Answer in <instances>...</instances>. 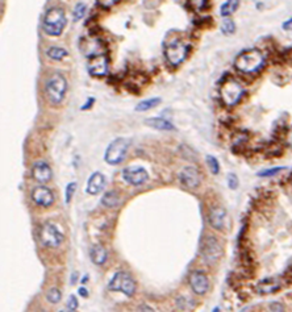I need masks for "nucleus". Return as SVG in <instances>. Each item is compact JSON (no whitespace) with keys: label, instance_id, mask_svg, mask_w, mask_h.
I'll use <instances>...</instances> for the list:
<instances>
[{"label":"nucleus","instance_id":"27","mask_svg":"<svg viewBox=\"0 0 292 312\" xmlns=\"http://www.w3.org/2000/svg\"><path fill=\"white\" fill-rule=\"evenodd\" d=\"M221 31H223V33H225V35H232L233 32L236 31V25H234V22H233L230 19H227V20H224V22L221 24Z\"/></svg>","mask_w":292,"mask_h":312},{"label":"nucleus","instance_id":"36","mask_svg":"<svg viewBox=\"0 0 292 312\" xmlns=\"http://www.w3.org/2000/svg\"><path fill=\"white\" fill-rule=\"evenodd\" d=\"M119 3L117 0H113V1H98V4H102V5H113Z\"/></svg>","mask_w":292,"mask_h":312},{"label":"nucleus","instance_id":"11","mask_svg":"<svg viewBox=\"0 0 292 312\" xmlns=\"http://www.w3.org/2000/svg\"><path fill=\"white\" fill-rule=\"evenodd\" d=\"M87 67L92 77H104L108 73V58L103 54H94L88 58Z\"/></svg>","mask_w":292,"mask_h":312},{"label":"nucleus","instance_id":"33","mask_svg":"<svg viewBox=\"0 0 292 312\" xmlns=\"http://www.w3.org/2000/svg\"><path fill=\"white\" fill-rule=\"evenodd\" d=\"M270 311L271 312H284V307L278 302H274V303L270 304Z\"/></svg>","mask_w":292,"mask_h":312},{"label":"nucleus","instance_id":"15","mask_svg":"<svg viewBox=\"0 0 292 312\" xmlns=\"http://www.w3.org/2000/svg\"><path fill=\"white\" fill-rule=\"evenodd\" d=\"M32 175L40 183H46L52 179V169L43 161H37L32 167Z\"/></svg>","mask_w":292,"mask_h":312},{"label":"nucleus","instance_id":"37","mask_svg":"<svg viewBox=\"0 0 292 312\" xmlns=\"http://www.w3.org/2000/svg\"><path fill=\"white\" fill-rule=\"evenodd\" d=\"M140 312H154V311H153L150 307H147V306H145V304H144V306H141V307H140Z\"/></svg>","mask_w":292,"mask_h":312},{"label":"nucleus","instance_id":"25","mask_svg":"<svg viewBox=\"0 0 292 312\" xmlns=\"http://www.w3.org/2000/svg\"><path fill=\"white\" fill-rule=\"evenodd\" d=\"M61 298H62V294H61V291L57 287H53L46 292V299L53 304L60 303Z\"/></svg>","mask_w":292,"mask_h":312},{"label":"nucleus","instance_id":"26","mask_svg":"<svg viewBox=\"0 0 292 312\" xmlns=\"http://www.w3.org/2000/svg\"><path fill=\"white\" fill-rule=\"evenodd\" d=\"M86 11H87V5L86 3H77L75 5V8H74V20H79V19H82L84 15H86Z\"/></svg>","mask_w":292,"mask_h":312},{"label":"nucleus","instance_id":"30","mask_svg":"<svg viewBox=\"0 0 292 312\" xmlns=\"http://www.w3.org/2000/svg\"><path fill=\"white\" fill-rule=\"evenodd\" d=\"M75 188H77V183L71 182L67 185L66 187V203H70V200L73 198V194L75 192Z\"/></svg>","mask_w":292,"mask_h":312},{"label":"nucleus","instance_id":"14","mask_svg":"<svg viewBox=\"0 0 292 312\" xmlns=\"http://www.w3.org/2000/svg\"><path fill=\"white\" fill-rule=\"evenodd\" d=\"M181 182L187 188H196L200 185V173H199V170L196 167H193V166L185 167L181 173Z\"/></svg>","mask_w":292,"mask_h":312},{"label":"nucleus","instance_id":"34","mask_svg":"<svg viewBox=\"0 0 292 312\" xmlns=\"http://www.w3.org/2000/svg\"><path fill=\"white\" fill-rule=\"evenodd\" d=\"M283 29H286V31H291V29H292V19H290L288 21L284 22Z\"/></svg>","mask_w":292,"mask_h":312},{"label":"nucleus","instance_id":"2","mask_svg":"<svg viewBox=\"0 0 292 312\" xmlns=\"http://www.w3.org/2000/svg\"><path fill=\"white\" fill-rule=\"evenodd\" d=\"M43 31L46 32L49 36L58 37L63 32L64 25H66V15L64 11L61 7H53L47 9L43 18Z\"/></svg>","mask_w":292,"mask_h":312},{"label":"nucleus","instance_id":"7","mask_svg":"<svg viewBox=\"0 0 292 312\" xmlns=\"http://www.w3.org/2000/svg\"><path fill=\"white\" fill-rule=\"evenodd\" d=\"M40 241L43 247L46 248H58L63 241V236L61 233L58 228L52 223H45L43 226H41L39 232Z\"/></svg>","mask_w":292,"mask_h":312},{"label":"nucleus","instance_id":"9","mask_svg":"<svg viewBox=\"0 0 292 312\" xmlns=\"http://www.w3.org/2000/svg\"><path fill=\"white\" fill-rule=\"evenodd\" d=\"M200 253H202L203 258L207 262H215V261L219 260V257L223 253L219 240L216 239L215 236H212V234H207L202 241Z\"/></svg>","mask_w":292,"mask_h":312},{"label":"nucleus","instance_id":"13","mask_svg":"<svg viewBox=\"0 0 292 312\" xmlns=\"http://www.w3.org/2000/svg\"><path fill=\"white\" fill-rule=\"evenodd\" d=\"M32 199H33V202L36 204H39V206L49 207L54 202V195H53V192L47 187L37 186L32 191Z\"/></svg>","mask_w":292,"mask_h":312},{"label":"nucleus","instance_id":"17","mask_svg":"<svg viewBox=\"0 0 292 312\" xmlns=\"http://www.w3.org/2000/svg\"><path fill=\"white\" fill-rule=\"evenodd\" d=\"M225 217H227V211L223 207H213L209 211V223L210 226L213 227L215 229H223L225 226Z\"/></svg>","mask_w":292,"mask_h":312},{"label":"nucleus","instance_id":"29","mask_svg":"<svg viewBox=\"0 0 292 312\" xmlns=\"http://www.w3.org/2000/svg\"><path fill=\"white\" fill-rule=\"evenodd\" d=\"M282 170H284V167H282V166H279V167H272V169L263 170V171H261V173H258V175H259V177H272V175H275L276 173H279V171H282Z\"/></svg>","mask_w":292,"mask_h":312},{"label":"nucleus","instance_id":"8","mask_svg":"<svg viewBox=\"0 0 292 312\" xmlns=\"http://www.w3.org/2000/svg\"><path fill=\"white\" fill-rule=\"evenodd\" d=\"M187 56V46L181 40H174L165 46V57L171 66L181 65Z\"/></svg>","mask_w":292,"mask_h":312},{"label":"nucleus","instance_id":"22","mask_svg":"<svg viewBox=\"0 0 292 312\" xmlns=\"http://www.w3.org/2000/svg\"><path fill=\"white\" fill-rule=\"evenodd\" d=\"M159 103H161V99H159V98H150V99L142 100V102H140V103L136 105V111H138V112L147 111V109L157 107Z\"/></svg>","mask_w":292,"mask_h":312},{"label":"nucleus","instance_id":"39","mask_svg":"<svg viewBox=\"0 0 292 312\" xmlns=\"http://www.w3.org/2000/svg\"><path fill=\"white\" fill-rule=\"evenodd\" d=\"M78 292H79V295H82V296H84V298L87 296V291H86V289H84V287H81V289L78 290Z\"/></svg>","mask_w":292,"mask_h":312},{"label":"nucleus","instance_id":"31","mask_svg":"<svg viewBox=\"0 0 292 312\" xmlns=\"http://www.w3.org/2000/svg\"><path fill=\"white\" fill-rule=\"evenodd\" d=\"M228 186L229 188H232V190H236L237 187H238V178H237L236 174H228Z\"/></svg>","mask_w":292,"mask_h":312},{"label":"nucleus","instance_id":"24","mask_svg":"<svg viewBox=\"0 0 292 312\" xmlns=\"http://www.w3.org/2000/svg\"><path fill=\"white\" fill-rule=\"evenodd\" d=\"M238 1L236 0H229V1H225L223 5H221V8H220V13H221V16L224 18H227L229 15H232L237 8H238Z\"/></svg>","mask_w":292,"mask_h":312},{"label":"nucleus","instance_id":"1","mask_svg":"<svg viewBox=\"0 0 292 312\" xmlns=\"http://www.w3.org/2000/svg\"><path fill=\"white\" fill-rule=\"evenodd\" d=\"M263 65H265V56L258 49H249L242 52L238 54L234 61V67L244 74L257 73L258 70L262 69Z\"/></svg>","mask_w":292,"mask_h":312},{"label":"nucleus","instance_id":"5","mask_svg":"<svg viewBox=\"0 0 292 312\" xmlns=\"http://www.w3.org/2000/svg\"><path fill=\"white\" fill-rule=\"evenodd\" d=\"M108 289L111 291H121L123 294L126 296H133L136 292V283H134L133 278L130 277L128 273L125 271H117L113 277H112Z\"/></svg>","mask_w":292,"mask_h":312},{"label":"nucleus","instance_id":"19","mask_svg":"<svg viewBox=\"0 0 292 312\" xmlns=\"http://www.w3.org/2000/svg\"><path fill=\"white\" fill-rule=\"evenodd\" d=\"M91 260L95 265H103L107 261V251L102 245H95L91 249Z\"/></svg>","mask_w":292,"mask_h":312},{"label":"nucleus","instance_id":"28","mask_svg":"<svg viewBox=\"0 0 292 312\" xmlns=\"http://www.w3.org/2000/svg\"><path fill=\"white\" fill-rule=\"evenodd\" d=\"M207 164H208V166H209L212 174H219L220 166H219V162H217V160H216L215 157L207 156Z\"/></svg>","mask_w":292,"mask_h":312},{"label":"nucleus","instance_id":"21","mask_svg":"<svg viewBox=\"0 0 292 312\" xmlns=\"http://www.w3.org/2000/svg\"><path fill=\"white\" fill-rule=\"evenodd\" d=\"M102 203L105 207H117L120 204V195L117 194L116 191H108L102 198Z\"/></svg>","mask_w":292,"mask_h":312},{"label":"nucleus","instance_id":"16","mask_svg":"<svg viewBox=\"0 0 292 312\" xmlns=\"http://www.w3.org/2000/svg\"><path fill=\"white\" fill-rule=\"evenodd\" d=\"M104 186H105V177L99 171H96V173L91 175L88 182H87L86 192L91 194V195H96V194H99L100 191L103 190Z\"/></svg>","mask_w":292,"mask_h":312},{"label":"nucleus","instance_id":"23","mask_svg":"<svg viewBox=\"0 0 292 312\" xmlns=\"http://www.w3.org/2000/svg\"><path fill=\"white\" fill-rule=\"evenodd\" d=\"M46 54L49 56V58H52L54 61H61V60H63L64 57L67 56V52L63 48H60V46H52V48L47 49Z\"/></svg>","mask_w":292,"mask_h":312},{"label":"nucleus","instance_id":"32","mask_svg":"<svg viewBox=\"0 0 292 312\" xmlns=\"http://www.w3.org/2000/svg\"><path fill=\"white\" fill-rule=\"evenodd\" d=\"M78 306H79V303H78V299L75 298V295H71L69 300H67V308L71 312H75L78 310Z\"/></svg>","mask_w":292,"mask_h":312},{"label":"nucleus","instance_id":"40","mask_svg":"<svg viewBox=\"0 0 292 312\" xmlns=\"http://www.w3.org/2000/svg\"><path fill=\"white\" fill-rule=\"evenodd\" d=\"M213 312H219V308H215V310H213Z\"/></svg>","mask_w":292,"mask_h":312},{"label":"nucleus","instance_id":"20","mask_svg":"<svg viewBox=\"0 0 292 312\" xmlns=\"http://www.w3.org/2000/svg\"><path fill=\"white\" fill-rule=\"evenodd\" d=\"M279 289V283L275 281V279H265L262 281L257 287L258 292L261 294H271Z\"/></svg>","mask_w":292,"mask_h":312},{"label":"nucleus","instance_id":"3","mask_svg":"<svg viewBox=\"0 0 292 312\" xmlns=\"http://www.w3.org/2000/svg\"><path fill=\"white\" fill-rule=\"evenodd\" d=\"M67 91V82L62 74H53L45 86L47 99L53 104H60Z\"/></svg>","mask_w":292,"mask_h":312},{"label":"nucleus","instance_id":"4","mask_svg":"<svg viewBox=\"0 0 292 312\" xmlns=\"http://www.w3.org/2000/svg\"><path fill=\"white\" fill-rule=\"evenodd\" d=\"M244 95V88L236 79L229 78L223 83L220 88V96L227 105H234L240 102V99Z\"/></svg>","mask_w":292,"mask_h":312},{"label":"nucleus","instance_id":"38","mask_svg":"<svg viewBox=\"0 0 292 312\" xmlns=\"http://www.w3.org/2000/svg\"><path fill=\"white\" fill-rule=\"evenodd\" d=\"M287 143L292 146V129L287 132Z\"/></svg>","mask_w":292,"mask_h":312},{"label":"nucleus","instance_id":"35","mask_svg":"<svg viewBox=\"0 0 292 312\" xmlns=\"http://www.w3.org/2000/svg\"><path fill=\"white\" fill-rule=\"evenodd\" d=\"M92 103H94V98H90V99L87 100V103L84 104V105H83V107H82L83 111H84V109L88 108V107H91V105H92Z\"/></svg>","mask_w":292,"mask_h":312},{"label":"nucleus","instance_id":"18","mask_svg":"<svg viewBox=\"0 0 292 312\" xmlns=\"http://www.w3.org/2000/svg\"><path fill=\"white\" fill-rule=\"evenodd\" d=\"M146 124L151 128H155V129L159 130H172L175 129L174 124L166 120V119H162V117H151V119H147L146 120Z\"/></svg>","mask_w":292,"mask_h":312},{"label":"nucleus","instance_id":"12","mask_svg":"<svg viewBox=\"0 0 292 312\" xmlns=\"http://www.w3.org/2000/svg\"><path fill=\"white\" fill-rule=\"evenodd\" d=\"M188 282L193 292L198 295L206 294L208 287H209L208 278H207L206 274L202 273V271H193V273L189 275Z\"/></svg>","mask_w":292,"mask_h":312},{"label":"nucleus","instance_id":"10","mask_svg":"<svg viewBox=\"0 0 292 312\" xmlns=\"http://www.w3.org/2000/svg\"><path fill=\"white\" fill-rule=\"evenodd\" d=\"M123 179L132 186H140L149 179V174L141 166H126L123 170Z\"/></svg>","mask_w":292,"mask_h":312},{"label":"nucleus","instance_id":"6","mask_svg":"<svg viewBox=\"0 0 292 312\" xmlns=\"http://www.w3.org/2000/svg\"><path fill=\"white\" fill-rule=\"evenodd\" d=\"M129 147V141L126 139H116L113 140L108 145L104 158L109 165H119L121 161L125 158L126 150Z\"/></svg>","mask_w":292,"mask_h":312}]
</instances>
